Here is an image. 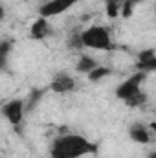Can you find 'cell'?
<instances>
[{
    "label": "cell",
    "mask_w": 156,
    "mask_h": 158,
    "mask_svg": "<svg viewBox=\"0 0 156 158\" xmlns=\"http://www.w3.org/2000/svg\"><path fill=\"white\" fill-rule=\"evenodd\" d=\"M94 153H97V143H92L81 134L57 136L50 145V158H83Z\"/></svg>",
    "instance_id": "1"
},
{
    "label": "cell",
    "mask_w": 156,
    "mask_h": 158,
    "mask_svg": "<svg viewBox=\"0 0 156 158\" xmlns=\"http://www.w3.org/2000/svg\"><path fill=\"white\" fill-rule=\"evenodd\" d=\"M145 77H147V74H145V72H142V70H138L136 74H132L130 77H127L121 85H117L116 98H117V99H121V101L125 103L127 99H130V98L138 96L140 92H143V90H142V85H143Z\"/></svg>",
    "instance_id": "4"
},
{
    "label": "cell",
    "mask_w": 156,
    "mask_h": 158,
    "mask_svg": "<svg viewBox=\"0 0 156 158\" xmlns=\"http://www.w3.org/2000/svg\"><path fill=\"white\" fill-rule=\"evenodd\" d=\"M44 92H46V88H33L30 92V96L26 98V112H33L37 109L39 101L44 98Z\"/></svg>",
    "instance_id": "11"
},
{
    "label": "cell",
    "mask_w": 156,
    "mask_h": 158,
    "mask_svg": "<svg viewBox=\"0 0 156 158\" xmlns=\"http://www.w3.org/2000/svg\"><path fill=\"white\" fill-rule=\"evenodd\" d=\"M140 2H143V0H123V9H121V17H123V19H129V17L132 15L134 7H136V6H138Z\"/></svg>",
    "instance_id": "16"
},
{
    "label": "cell",
    "mask_w": 156,
    "mask_h": 158,
    "mask_svg": "<svg viewBox=\"0 0 156 158\" xmlns=\"http://www.w3.org/2000/svg\"><path fill=\"white\" fill-rule=\"evenodd\" d=\"M51 35V26H50V20L46 19V17H40L31 24V28H30V39L33 40H44L48 39Z\"/></svg>",
    "instance_id": "7"
},
{
    "label": "cell",
    "mask_w": 156,
    "mask_h": 158,
    "mask_svg": "<svg viewBox=\"0 0 156 158\" xmlns=\"http://www.w3.org/2000/svg\"><path fill=\"white\" fill-rule=\"evenodd\" d=\"M112 74V70L109 68V66H105V64H99L97 68H94L90 74H88V81H92V83H99L101 79L109 77Z\"/></svg>",
    "instance_id": "14"
},
{
    "label": "cell",
    "mask_w": 156,
    "mask_h": 158,
    "mask_svg": "<svg viewBox=\"0 0 156 158\" xmlns=\"http://www.w3.org/2000/svg\"><path fill=\"white\" fill-rule=\"evenodd\" d=\"M99 66V63L92 57V55H88V53H83L81 57H79V61H77V64H76V70H77L79 74H90L94 68H97Z\"/></svg>",
    "instance_id": "10"
},
{
    "label": "cell",
    "mask_w": 156,
    "mask_h": 158,
    "mask_svg": "<svg viewBox=\"0 0 156 158\" xmlns=\"http://www.w3.org/2000/svg\"><path fill=\"white\" fill-rule=\"evenodd\" d=\"M145 101H147V96H145L143 92H140L138 96H134V98L127 99V101H125V105H127V107H130V109H136V107H142Z\"/></svg>",
    "instance_id": "17"
},
{
    "label": "cell",
    "mask_w": 156,
    "mask_h": 158,
    "mask_svg": "<svg viewBox=\"0 0 156 158\" xmlns=\"http://www.w3.org/2000/svg\"><path fill=\"white\" fill-rule=\"evenodd\" d=\"M154 112H156V110H154Z\"/></svg>",
    "instance_id": "21"
},
{
    "label": "cell",
    "mask_w": 156,
    "mask_h": 158,
    "mask_svg": "<svg viewBox=\"0 0 156 158\" xmlns=\"http://www.w3.org/2000/svg\"><path fill=\"white\" fill-rule=\"evenodd\" d=\"M79 0H48L42 7L39 9L40 17H57V15H63L64 11H68L72 6H76Z\"/></svg>",
    "instance_id": "6"
},
{
    "label": "cell",
    "mask_w": 156,
    "mask_h": 158,
    "mask_svg": "<svg viewBox=\"0 0 156 158\" xmlns=\"http://www.w3.org/2000/svg\"><path fill=\"white\" fill-rule=\"evenodd\" d=\"M151 158H156V155H153V156H151Z\"/></svg>",
    "instance_id": "19"
},
{
    "label": "cell",
    "mask_w": 156,
    "mask_h": 158,
    "mask_svg": "<svg viewBox=\"0 0 156 158\" xmlns=\"http://www.w3.org/2000/svg\"><path fill=\"white\" fill-rule=\"evenodd\" d=\"M66 46H68V50H81V48H84V44H83V31H77V30L70 31L68 37H66Z\"/></svg>",
    "instance_id": "12"
},
{
    "label": "cell",
    "mask_w": 156,
    "mask_h": 158,
    "mask_svg": "<svg viewBox=\"0 0 156 158\" xmlns=\"http://www.w3.org/2000/svg\"><path fill=\"white\" fill-rule=\"evenodd\" d=\"M149 129H151L153 132H156V119H154V121H151V125H149Z\"/></svg>",
    "instance_id": "18"
},
{
    "label": "cell",
    "mask_w": 156,
    "mask_h": 158,
    "mask_svg": "<svg viewBox=\"0 0 156 158\" xmlns=\"http://www.w3.org/2000/svg\"><path fill=\"white\" fill-rule=\"evenodd\" d=\"M83 44H84V48L101 50V52H110L114 48L110 30L105 26H97V24L83 30Z\"/></svg>",
    "instance_id": "2"
},
{
    "label": "cell",
    "mask_w": 156,
    "mask_h": 158,
    "mask_svg": "<svg viewBox=\"0 0 156 158\" xmlns=\"http://www.w3.org/2000/svg\"><path fill=\"white\" fill-rule=\"evenodd\" d=\"M24 114H26V99L13 98V99L6 101L2 105V116L13 125V129L17 132H20V125L24 121Z\"/></svg>",
    "instance_id": "3"
},
{
    "label": "cell",
    "mask_w": 156,
    "mask_h": 158,
    "mask_svg": "<svg viewBox=\"0 0 156 158\" xmlns=\"http://www.w3.org/2000/svg\"><path fill=\"white\" fill-rule=\"evenodd\" d=\"M154 13H156V6H154Z\"/></svg>",
    "instance_id": "20"
},
{
    "label": "cell",
    "mask_w": 156,
    "mask_h": 158,
    "mask_svg": "<svg viewBox=\"0 0 156 158\" xmlns=\"http://www.w3.org/2000/svg\"><path fill=\"white\" fill-rule=\"evenodd\" d=\"M77 88V81L74 76H70L68 72H57L53 74L51 83H50V90L55 94H70Z\"/></svg>",
    "instance_id": "5"
},
{
    "label": "cell",
    "mask_w": 156,
    "mask_h": 158,
    "mask_svg": "<svg viewBox=\"0 0 156 158\" xmlns=\"http://www.w3.org/2000/svg\"><path fill=\"white\" fill-rule=\"evenodd\" d=\"M138 70L149 74V72H156V50L149 48V50H143L140 52L138 55Z\"/></svg>",
    "instance_id": "9"
},
{
    "label": "cell",
    "mask_w": 156,
    "mask_h": 158,
    "mask_svg": "<svg viewBox=\"0 0 156 158\" xmlns=\"http://www.w3.org/2000/svg\"><path fill=\"white\" fill-rule=\"evenodd\" d=\"M105 9L109 19H117L123 9V0H105Z\"/></svg>",
    "instance_id": "13"
},
{
    "label": "cell",
    "mask_w": 156,
    "mask_h": 158,
    "mask_svg": "<svg viewBox=\"0 0 156 158\" xmlns=\"http://www.w3.org/2000/svg\"><path fill=\"white\" fill-rule=\"evenodd\" d=\"M129 136H130V140H132V142L142 143V145L151 143V140H153L151 129H147L143 123H132V125L129 127Z\"/></svg>",
    "instance_id": "8"
},
{
    "label": "cell",
    "mask_w": 156,
    "mask_h": 158,
    "mask_svg": "<svg viewBox=\"0 0 156 158\" xmlns=\"http://www.w3.org/2000/svg\"><path fill=\"white\" fill-rule=\"evenodd\" d=\"M11 46H13L11 40L4 39L0 42V66H2V68L7 66V57H9V53H11Z\"/></svg>",
    "instance_id": "15"
}]
</instances>
